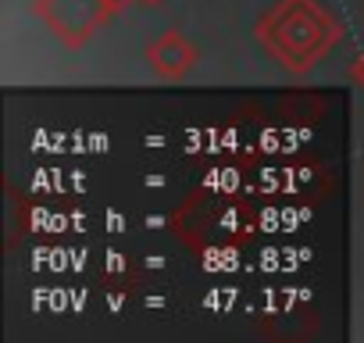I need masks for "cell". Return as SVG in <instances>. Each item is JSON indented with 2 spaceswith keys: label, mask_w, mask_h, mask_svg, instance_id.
Masks as SVG:
<instances>
[{
  "label": "cell",
  "mask_w": 364,
  "mask_h": 343,
  "mask_svg": "<svg viewBox=\"0 0 364 343\" xmlns=\"http://www.w3.org/2000/svg\"><path fill=\"white\" fill-rule=\"evenodd\" d=\"M143 61L146 68L164 79V83H178V79H186L197 61H200V47L186 36V33H178V29H164L161 36H154L143 51Z\"/></svg>",
  "instance_id": "4"
},
{
  "label": "cell",
  "mask_w": 364,
  "mask_h": 343,
  "mask_svg": "<svg viewBox=\"0 0 364 343\" xmlns=\"http://www.w3.org/2000/svg\"><path fill=\"white\" fill-rule=\"evenodd\" d=\"M132 4H146V8H154V4H161V0H132Z\"/></svg>",
  "instance_id": "6"
},
{
  "label": "cell",
  "mask_w": 364,
  "mask_h": 343,
  "mask_svg": "<svg viewBox=\"0 0 364 343\" xmlns=\"http://www.w3.org/2000/svg\"><path fill=\"white\" fill-rule=\"evenodd\" d=\"M125 4L132 0H33V11L65 47H86Z\"/></svg>",
  "instance_id": "3"
},
{
  "label": "cell",
  "mask_w": 364,
  "mask_h": 343,
  "mask_svg": "<svg viewBox=\"0 0 364 343\" xmlns=\"http://www.w3.org/2000/svg\"><path fill=\"white\" fill-rule=\"evenodd\" d=\"M171 226L193 254H222L243 247L257 233V211L229 190H197L175 211Z\"/></svg>",
  "instance_id": "2"
},
{
  "label": "cell",
  "mask_w": 364,
  "mask_h": 343,
  "mask_svg": "<svg viewBox=\"0 0 364 343\" xmlns=\"http://www.w3.org/2000/svg\"><path fill=\"white\" fill-rule=\"evenodd\" d=\"M264 54L293 75L318 68L343 40L339 19L325 0H275L254 26Z\"/></svg>",
  "instance_id": "1"
},
{
  "label": "cell",
  "mask_w": 364,
  "mask_h": 343,
  "mask_svg": "<svg viewBox=\"0 0 364 343\" xmlns=\"http://www.w3.org/2000/svg\"><path fill=\"white\" fill-rule=\"evenodd\" d=\"M350 79L357 83V90H364V47H360V54L350 61Z\"/></svg>",
  "instance_id": "5"
}]
</instances>
